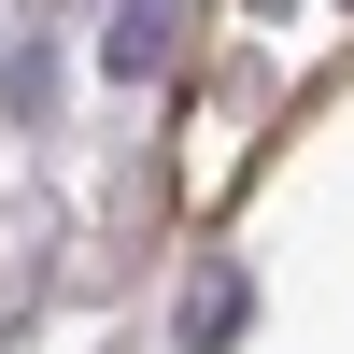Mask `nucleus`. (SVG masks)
Instances as JSON below:
<instances>
[{
  "label": "nucleus",
  "instance_id": "f257e3e1",
  "mask_svg": "<svg viewBox=\"0 0 354 354\" xmlns=\"http://www.w3.org/2000/svg\"><path fill=\"white\" fill-rule=\"evenodd\" d=\"M100 57H113V71H156V57H170V0H113V28H100Z\"/></svg>",
  "mask_w": 354,
  "mask_h": 354
},
{
  "label": "nucleus",
  "instance_id": "f03ea898",
  "mask_svg": "<svg viewBox=\"0 0 354 354\" xmlns=\"http://www.w3.org/2000/svg\"><path fill=\"white\" fill-rule=\"evenodd\" d=\"M241 312H255V283H241V270H198V283H185V340H198V354L241 340Z\"/></svg>",
  "mask_w": 354,
  "mask_h": 354
}]
</instances>
